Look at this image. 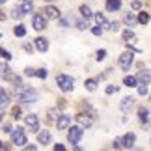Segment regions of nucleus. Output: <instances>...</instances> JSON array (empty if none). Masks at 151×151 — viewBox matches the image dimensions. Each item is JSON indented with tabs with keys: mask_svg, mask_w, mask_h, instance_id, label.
<instances>
[{
	"mask_svg": "<svg viewBox=\"0 0 151 151\" xmlns=\"http://www.w3.org/2000/svg\"><path fill=\"white\" fill-rule=\"evenodd\" d=\"M108 28H110V32H119L121 24H119L118 21H114V22H108Z\"/></svg>",
	"mask_w": 151,
	"mask_h": 151,
	"instance_id": "obj_31",
	"label": "nucleus"
},
{
	"mask_svg": "<svg viewBox=\"0 0 151 151\" xmlns=\"http://www.w3.org/2000/svg\"><path fill=\"white\" fill-rule=\"evenodd\" d=\"M75 118H77L78 125L82 127V129H84V127L88 129V127H91V125H93V116H88V114L80 112V114H77V116H75Z\"/></svg>",
	"mask_w": 151,
	"mask_h": 151,
	"instance_id": "obj_7",
	"label": "nucleus"
},
{
	"mask_svg": "<svg viewBox=\"0 0 151 151\" xmlns=\"http://www.w3.org/2000/svg\"><path fill=\"white\" fill-rule=\"evenodd\" d=\"M26 129L32 132L39 131V118L36 114H26Z\"/></svg>",
	"mask_w": 151,
	"mask_h": 151,
	"instance_id": "obj_6",
	"label": "nucleus"
},
{
	"mask_svg": "<svg viewBox=\"0 0 151 151\" xmlns=\"http://www.w3.org/2000/svg\"><path fill=\"white\" fill-rule=\"evenodd\" d=\"M34 77H37V78H47V69H37V71L34 73Z\"/></svg>",
	"mask_w": 151,
	"mask_h": 151,
	"instance_id": "obj_33",
	"label": "nucleus"
},
{
	"mask_svg": "<svg viewBox=\"0 0 151 151\" xmlns=\"http://www.w3.org/2000/svg\"><path fill=\"white\" fill-rule=\"evenodd\" d=\"M2 116H4V114H0V121H2Z\"/></svg>",
	"mask_w": 151,
	"mask_h": 151,
	"instance_id": "obj_46",
	"label": "nucleus"
},
{
	"mask_svg": "<svg viewBox=\"0 0 151 151\" xmlns=\"http://www.w3.org/2000/svg\"><path fill=\"white\" fill-rule=\"evenodd\" d=\"M8 103H9V95H8V91L0 88V110H4L6 106H8Z\"/></svg>",
	"mask_w": 151,
	"mask_h": 151,
	"instance_id": "obj_16",
	"label": "nucleus"
},
{
	"mask_svg": "<svg viewBox=\"0 0 151 151\" xmlns=\"http://www.w3.org/2000/svg\"><path fill=\"white\" fill-rule=\"evenodd\" d=\"M58 116H60V112H58V110H54V108L49 110V119H58Z\"/></svg>",
	"mask_w": 151,
	"mask_h": 151,
	"instance_id": "obj_34",
	"label": "nucleus"
},
{
	"mask_svg": "<svg viewBox=\"0 0 151 151\" xmlns=\"http://www.w3.org/2000/svg\"><path fill=\"white\" fill-rule=\"evenodd\" d=\"M13 132H11V140H13L15 146L22 147L26 144V131L22 129V127H17V129H11Z\"/></svg>",
	"mask_w": 151,
	"mask_h": 151,
	"instance_id": "obj_2",
	"label": "nucleus"
},
{
	"mask_svg": "<svg viewBox=\"0 0 151 151\" xmlns=\"http://www.w3.org/2000/svg\"><path fill=\"white\" fill-rule=\"evenodd\" d=\"M138 116H140V121L142 123H149V110L147 108H140V112H138Z\"/></svg>",
	"mask_w": 151,
	"mask_h": 151,
	"instance_id": "obj_19",
	"label": "nucleus"
},
{
	"mask_svg": "<svg viewBox=\"0 0 151 151\" xmlns=\"http://www.w3.org/2000/svg\"><path fill=\"white\" fill-rule=\"evenodd\" d=\"M0 37H2V34H0Z\"/></svg>",
	"mask_w": 151,
	"mask_h": 151,
	"instance_id": "obj_50",
	"label": "nucleus"
},
{
	"mask_svg": "<svg viewBox=\"0 0 151 151\" xmlns=\"http://www.w3.org/2000/svg\"><path fill=\"white\" fill-rule=\"evenodd\" d=\"M91 34H93V36H103V28L101 26H93L91 28Z\"/></svg>",
	"mask_w": 151,
	"mask_h": 151,
	"instance_id": "obj_38",
	"label": "nucleus"
},
{
	"mask_svg": "<svg viewBox=\"0 0 151 151\" xmlns=\"http://www.w3.org/2000/svg\"><path fill=\"white\" fill-rule=\"evenodd\" d=\"M136 80H138L140 84H147V86H149V80H151L149 71H147V69H146V71H140V73L136 75Z\"/></svg>",
	"mask_w": 151,
	"mask_h": 151,
	"instance_id": "obj_15",
	"label": "nucleus"
},
{
	"mask_svg": "<svg viewBox=\"0 0 151 151\" xmlns=\"http://www.w3.org/2000/svg\"><path fill=\"white\" fill-rule=\"evenodd\" d=\"M123 39H125V41H131V39H134V32H132L131 28L123 30Z\"/></svg>",
	"mask_w": 151,
	"mask_h": 151,
	"instance_id": "obj_29",
	"label": "nucleus"
},
{
	"mask_svg": "<svg viewBox=\"0 0 151 151\" xmlns=\"http://www.w3.org/2000/svg\"><path fill=\"white\" fill-rule=\"evenodd\" d=\"M95 21H97V24H99L101 28H104V26H108V21L104 19V15H101V13H97V15H95Z\"/></svg>",
	"mask_w": 151,
	"mask_h": 151,
	"instance_id": "obj_26",
	"label": "nucleus"
},
{
	"mask_svg": "<svg viewBox=\"0 0 151 151\" xmlns=\"http://www.w3.org/2000/svg\"><path fill=\"white\" fill-rule=\"evenodd\" d=\"M56 82H58V86H60L62 91H71L75 80H73V77H69V75H58Z\"/></svg>",
	"mask_w": 151,
	"mask_h": 151,
	"instance_id": "obj_3",
	"label": "nucleus"
},
{
	"mask_svg": "<svg viewBox=\"0 0 151 151\" xmlns=\"http://www.w3.org/2000/svg\"><path fill=\"white\" fill-rule=\"evenodd\" d=\"M119 8H121V0H106V9L108 11H114L116 13Z\"/></svg>",
	"mask_w": 151,
	"mask_h": 151,
	"instance_id": "obj_17",
	"label": "nucleus"
},
{
	"mask_svg": "<svg viewBox=\"0 0 151 151\" xmlns=\"http://www.w3.org/2000/svg\"><path fill=\"white\" fill-rule=\"evenodd\" d=\"M134 142H136V134H134V132H127V134L121 138V147L131 149L132 146H134Z\"/></svg>",
	"mask_w": 151,
	"mask_h": 151,
	"instance_id": "obj_10",
	"label": "nucleus"
},
{
	"mask_svg": "<svg viewBox=\"0 0 151 151\" xmlns=\"http://www.w3.org/2000/svg\"><path fill=\"white\" fill-rule=\"evenodd\" d=\"M77 28H78V30H86V28H88V19H86V21H78Z\"/></svg>",
	"mask_w": 151,
	"mask_h": 151,
	"instance_id": "obj_35",
	"label": "nucleus"
},
{
	"mask_svg": "<svg viewBox=\"0 0 151 151\" xmlns=\"http://www.w3.org/2000/svg\"><path fill=\"white\" fill-rule=\"evenodd\" d=\"M32 24H34L36 30H43V28H47V19H45L43 13H37V15H34Z\"/></svg>",
	"mask_w": 151,
	"mask_h": 151,
	"instance_id": "obj_8",
	"label": "nucleus"
},
{
	"mask_svg": "<svg viewBox=\"0 0 151 151\" xmlns=\"http://www.w3.org/2000/svg\"><path fill=\"white\" fill-rule=\"evenodd\" d=\"M123 84H125V86H129V88H136L138 80H136V77H129V75H127V77L123 78Z\"/></svg>",
	"mask_w": 151,
	"mask_h": 151,
	"instance_id": "obj_20",
	"label": "nucleus"
},
{
	"mask_svg": "<svg viewBox=\"0 0 151 151\" xmlns=\"http://www.w3.org/2000/svg\"><path fill=\"white\" fill-rule=\"evenodd\" d=\"M19 2H26V0H19Z\"/></svg>",
	"mask_w": 151,
	"mask_h": 151,
	"instance_id": "obj_48",
	"label": "nucleus"
},
{
	"mask_svg": "<svg viewBox=\"0 0 151 151\" xmlns=\"http://www.w3.org/2000/svg\"><path fill=\"white\" fill-rule=\"evenodd\" d=\"M84 86H86V90H88V91H95V88H97V80L88 78V80L84 82Z\"/></svg>",
	"mask_w": 151,
	"mask_h": 151,
	"instance_id": "obj_24",
	"label": "nucleus"
},
{
	"mask_svg": "<svg viewBox=\"0 0 151 151\" xmlns=\"http://www.w3.org/2000/svg\"><path fill=\"white\" fill-rule=\"evenodd\" d=\"M24 17V11L21 9V6H17V8L11 9V19H22Z\"/></svg>",
	"mask_w": 151,
	"mask_h": 151,
	"instance_id": "obj_21",
	"label": "nucleus"
},
{
	"mask_svg": "<svg viewBox=\"0 0 151 151\" xmlns=\"http://www.w3.org/2000/svg\"><path fill=\"white\" fill-rule=\"evenodd\" d=\"M80 15L86 17V19H91V17H93V13H91V9L88 6H80Z\"/></svg>",
	"mask_w": 151,
	"mask_h": 151,
	"instance_id": "obj_25",
	"label": "nucleus"
},
{
	"mask_svg": "<svg viewBox=\"0 0 151 151\" xmlns=\"http://www.w3.org/2000/svg\"><path fill=\"white\" fill-rule=\"evenodd\" d=\"M47 2H54V0H47Z\"/></svg>",
	"mask_w": 151,
	"mask_h": 151,
	"instance_id": "obj_49",
	"label": "nucleus"
},
{
	"mask_svg": "<svg viewBox=\"0 0 151 151\" xmlns=\"http://www.w3.org/2000/svg\"><path fill=\"white\" fill-rule=\"evenodd\" d=\"M132 104H134V99H132V97H123V99H121V104H119L121 112L129 114V110L132 108Z\"/></svg>",
	"mask_w": 151,
	"mask_h": 151,
	"instance_id": "obj_12",
	"label": "nucleus"
},
{
	"mask_svg": "<svg viewBox=\"0 0 151 151\" xmlns=\"http://www.w3.org/2000/svg\"><path fill=\"white\" fill-rule=\"evenodd\" d=\"M71 125V116H65V114H62V116H58V119H56V127L60 131H67V127Z\"/></svg>",
	"mask_w": 151,
	"mask_h": 151,
	"instance_id": "obj_9",
	"label": "nucleus"
},
{
	"mask_svg": "<svg viewBox=\"0 0 151 151\" xmlns=\"http://www.w3.org/2000/svg\"><path fill=\"white\" fill-rule=\"evenodd\" d=\"M34 43H36V49L39 50V52H47V49H49V41L45 37H36L34 39Z\"/></svg>",
	"mask_w": 151,
	"mask_h": 151,
	"instance_id": "obj_14",
	"label": "nucleus"
},
{
	"mask_svg": "<svg viewBox=\"0 0 151 151\" xmlns=\"http://www.w3.org/2000/svg\"><path fill=\"white\" fill-rule=\"evenodd\" d=\"M116 91H118V86H108V88H106V93H108V95L116 93Z\"/></svg>",
	"mask_w": 151,
	"mask_h": 151,
	"instance_id": "obj_39",
	"label": "nucleus"
},
{
	"mask_svg": "<svg viewBox=\"0 0 151 151\" xmlns=\"http://www.w3.org/2000/svg\"><path fill=\"white\" fill-rule=\"evenodd\" d=\"M22 6H21V9L22 11H24V15L26 13H30V11L34 9V4H32V0H26V2H21Z\"/></svg>",
	"mask_w": 151,
	"mask_h": 151,
	"instance_id": "obj_23",
	"label": "nucleus"
},
{
	"mask_svg": "<svg viewBox=\"0 0 151 151\" xmlns=\"http://www.w3.org/2000/svg\"><path fill=\"white\" fill-rule=\"evenodd\" d=\"M58 19H60V17H58ZM67 24H69V21H67V19H60V26H63V28H65Z\"/></svg>",
	"mask_w": 151,
	"mask_h": 151,
	"instance_id": "obj_44",
	"label": "nucleus"
},
{
	"mask_svg": "<svg viewBox=\"0 0 151 151\" xmlns=\"http://www.w3.org/2000/svg\"><path fill=\"white\" fill-rule=\"evenodd\" d=\"M2 147H4V146H2V142H0V149H2Z\"/></svg>",
	"mask_w": 151,
	"mask_h": 151,
	"instance_id": "obj_47",
	"label": "nucleus"
},
{
	"mask_svg": "<svg viewBox=\"0 0 151 151\" xmlns=\"http://www.w3.org/2000/svg\"><path fill=\"white\" fill-rule=\"evenodd\" d=\"M67 138H69V142H71V144H78L80 142V138H82L84 136V131H82V127H71V125H69L67 127Z\"/></svg>",
	"mask_w": 151,
	"mask_h": 151,
	"instance_id": "obj_5",
	"label": "nucleus"
},
{
	"mask_svg": "<svg viewBox=\"0 0 151 151\" xmlns=\"http://www.w3.org/2000/svg\"><path fill=\"white\" fill-rule=\"evenodd\" d=\"M131 6H132V9H140V8H142V2H138V0H134V2H132Z\"/></svg>",
	"mask_w": 151,
	"mask_h": 151,
	"instance_id": "obj_41",
	"label": "nucleus"
},
{
	"mask_svg": "<svg viewBox=\"0 0 151 151\" xmlns=\"http://www.w3.org/2000/svg\"><path fill=\"white\" fill-rule=\"evenodd\" d=\"M22 147H26V149H30V151H36L37 149V146H32V144H24Z\"/></svg>",
	"mask_w": 151,
	"mask_h": 151,
	"instance_id": "obj_42",
	"label": "nucleus"
},
{
	"mask_svg": "<svg viewBox=\"0 0 151 151\" xmlns=\"http://www.w3.org/2000/svg\"><path fill=\"white\" fill-rule=\"evenodd\" d=\"M4 78H9V67H8V63H0V80H4Z\"/></svg>",
	"mask_w": 151,
	"mask_h": 151,
	"instance_id": "obj_18",
	"label": "nucleus"
},
{
	"mask_svg": "<svg viewBox=\"0 0 151 151\" xmlns=\"http://www.w3.org/2000/svg\"><path fill=\"white\" fill-rule=\"evenodd\" d=\"M136 86H138V84H136ZM138 93H140L142 97H144V95H147V93H149L147 84H140V86H138Z\"/></svg>",
	"mask_w": 151,
	"mask_h": 151,
	"instance_id": "obj_32",
	"label": "nucleus"
},
{
	"mask_svg": "<svg viewBox=\"0 0 151 151\" xmlns=\"http://www.w3.org/2000/svg\"><path fill=\"white\" fill-rule=\"evenodd\" d=\"M132 62H134V54H132V50H127V52H123V54L119 56V60H118L119 67L123 69V71H129V69H131V65H132Z\"/></svg>",
	"mask_w": 151,
	"mask_h": 151,
	"instance_id": "obj_4",
	"label": "nucleus"
},
{
	"mask_svg": "<svg viewBox=\"0 0 151 151\" xmlns=\"http://www.w3.org/2000/svg\"><path fill=\"white\" fill-rule=\"evenodd\" d=\"M0 56H2L4 60H11V52H8L6 49H0Z\"/></svg>",
	"mask_w": 151,
	"mask_h": 151,
	"instance_id": "obj_36",
	"label": "nucleus"
},
{
	"mask_svg": "<svg viewBox=\"0 0 151 151\" xmlns=\"http://www.w3.org/2000/svg\"><path fill=\"white\" fill-rule=\"evenodd\" d=\"M50 132L49 131H41V132H37V142L41 144V146H49L50 144Z\"/></svg>",
	"mask_w": 151,
	"mask_h": 151,
	"instance_id": "obj_13",
	"label": "nucleus"
},
{
	"mask_svg": "<svg viewBox=\"0 0 151 151\" xmlns=\"http://www.w3.org/2000/svg\"><path fill=\"white\" fill-rule=\"evenodd\" d=\"M11 118H13V119H21V118H22V112H21V106H15L13 110H11Z\"/></svg>",
	"mask_w": 151,
	"mask_h": 151,
	"instance_id": "obj_30",
	"label": "nucleus"
},
{
	"mask_svg": "<svg viewBox=\"0 0 151 151\" xmlns=\"http://www.w3.org/2000/svg\"><path fill=\"white\" fill-rule=\"evenodd\" d=\"M17 95H19L21 103H36L37 97H39L37 91L34 88H30V86H22V84L17 86Z\"/></svg>",
	"mask_w": 151,
	"mask_h": 151,
	"instance_id": "obj_1",
	"label": "nucleus"
},
{
	"mask_svg": "<svg viewBox=\"0 0 151 151\" xmlns=\"http://www.w3.org/2000/svg\"><path fill=\"white\" fill-rule=\"evenodd\" d=\"M4 132H11V127L9 125H4Z\"/></svg>",
	"mask_w": 151,
	"mask_h": 151,
	"instance_id": "obj_45",
	"label": "nucleus"
},
{
	"mask_svg": "<svg viewBox=\"0 0 151 151\" xmlns=\"http://www.w3.org/2000/svg\"><path fill=\"white\" fill-rule=\"evenodd\" d=\"M34 73H36V69H32V67H26L24 69V75H26V77H34Z\"/></svg>",
	"mask_w": 151,
	"mask_h": 151,
	"instance_id": "obj_40",
	"label": "nucleus"
},
{
	"mask_svg": "<svg viewBox=\"0 0 151 151\" xmlns=\"http://www.w3.org/2000/svg\"><path fill=\"white\" fill-rule=\"evenodd\" d=\"M123 22H125L127 26H134V24H136V17L132 15V13H127V15L123 17Z\"/></svg>",
	"mask_w": 151,
	"mask_h": 151,
	"instance_id": "obj_22",
	"label": "nucleus"
},
{
	"mask_svg": "<svg viewBox=\"0 0 151 151\" xmlns=\"http://www.w3.org/2000/svg\"><path fill=\"white\" fill-rule=\"evenodd\" d=\"M13 32H15V36H17V37H22V36H26V28L22 26V24L15 26V30H13Z\"/></svg>",
	"mask_w": 151,
	"mask_h": 151,
	"instance_id": "obj_28",
	"label": "nucleus"
},
{
	"mask_svg": "<svg viewBox=\"0 0 151 151\" xmlns=\"http://www.w3.org/2000/svg\"><path fill=\"white\" fill-rule=\"evenodd\" d=\"M138 22H140V24H147L149 22V13H146V11H142L140 15H138V19H136Z\"/></svg>",
	"mask_w": 151,
	"mask_h": 151,
	"instance_id": "obj_27",
	"label": "nucleus"
},
{
	"mask_svg": "<svg viewBox=\"0 0 151 151\" xmlns=\"http://www.w3.org/2000/svg\"><path fill=\"white\" fill-rule=\"evenodd\" d=\"M54 151H65V146H62V144H56V146H54Z\"/></svg>",
	"mask_w": 151,
	"mask_h": 151,
	"instance_id": "obj_43",
	"label": "nucleus"
},
{
	"mask_svg": "<svg viewBox=\"0 0 151 151\" xmlns=\"http://www.w3.org/2000/svg\"><path fill=\"white\" fill-rule=\"evenodd\" d=\"M95 58H97V60H99V62H101V60H104V58H106V50H104V49L97 50V56H95Z\"/></svg>",
	"mask_w": 151,
	"mask_h": 151,
	"instance_id": "obj_37",
	"label": "nucleus"
},
{
	"mask_svg": "<svg viewBox=\"0 0 151 151\" xmlns=\"http://www.w3.org/2000/svg\"><path fill=\"white\" fill-rule=\"evenodd\" d=\"M43 15H45V19H58L60 17V9L54 8V6H47L43 9Z\"/></svg>",
	"mask_w": 151,
	"mask_h": 151,
	"instance_id": "obj_11",
	"label": "nucleus"
}]
</instances>
